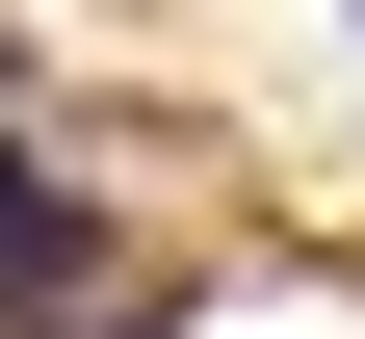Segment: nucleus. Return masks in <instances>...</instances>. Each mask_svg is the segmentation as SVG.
<instances>
[{"mask_svg":"<svg viewBox=\"0 0 365 339\" xmlns=\"http://www.w3.org/2000/svg\"><path fill=\"white\" fill-rule=\"evenodd\" d=\"M53 287H105V235L53 209V157H0V313H53Z\"/></svg>","mask_w":365,"mask_h":339,"instance_id":"1","label":"nucleus"},{"mask_svg":"<svg viewBox=\"0 0 365 339\" xmlns=\"http://www.w3.org/2000/svg\"><path fill=\"white\" fill-rule=\"evenodd\" d=\"M26 79H53V53H26V26H0V105H26Z\"/></svg>","mask_w":365,"mask_h":339,"instance_id":"2","label":"nucleus"}]
</instances>
